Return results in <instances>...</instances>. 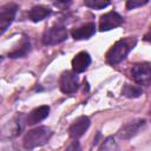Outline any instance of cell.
Here are the masks:
<instances>
[{"mask_svg":"<svg viewBox=\"0 0 151 151\" xmlns=\"http://www.w3.org/2000/svg\"><path fill=\"white\" fill-rule=\"evenodd\" d=\"M117 150H118L117 144L114 143L113 138H111V137L106 138L105 142H103V144L99 149V151H117Z\"/></svg>","mask_w":151,"mask_h":151,"instance_id":"e0dca14e","label":"cell"},{"mask_svg":"<svg viewBox=\"0 0 151 151\" xmlns=\"http://www.w3.org/2000/svg\"><path fill=\"white\" fill-rule=\"evenodd\" d=\"M50 14H51V9L48 7L38 5V6H34V7L31 8V11L28 12V18L33 22H38V21H41V20L46 19Z\"/></svg>","mask_w":151,"mask_h":151,"instance_id":"5bb4252c","label":"cell"},{"mask_svg":"<svg viewBox=\"0 0 151 151\" xmlns=\"http://www.w3.org/2000/svg\"><path fill=\"white\" fill-rule=\"evenodd\" d=\"M59 86H60V90H61L63 93H66V94L74 93L78 90V86H79L77 76L71 71L63 72L61 76H60Z\"/></svg>","mask_w":151,"mask_h":151,"instance_id":"ba28073f","label":"cell"},{"mask_svg":"<svg viewBox=\"0 0 151 151\" xmlns=\"http://www.w3.org/2000/svg\"><path fill=\"white\" fill-rule=\"evenodd\" d=\"M131 77L132 79L140 86H149L151 81V66L149 63L134 64L131 67Z\"/></svg>","mask_w":151,"mask_h":151,"instance_id":"277c9868","label":"cell"},{"mask_svg":"<svg viewBox=\"0 0 151 151\" xmlns=\"http://www.w3.org/2000/svg\"><path fill=\"white\" fill-rule=\"evenodd\" d=\"M91 64V57L87 52L83 51L79 52L73 59H72V68L76 73H81L87 70V67Z\"/></svg>","mask_w":151,"mask_h":151,"instance_id":"30bf717a","label":"cell"},{"mask_svg":"<svg viewBox=\"0 0 151 151\" xmlns=\"http://www.w3.org/2000/svg\"><path fill=\"white\" fill-rule=\"evenodd\" d=\"M67 29L65 26L63 25H54L50 28H47L45 32H44V35H42V42L45 45H57V44H60L63 41H65L67 39Z\"/></svg>","mask_w":151,"mask_h":151,"instance_id":"3957f363","label":"cell"},{"mask_svg":"<svg viewBox=\"0 0 151 151\" xmlns=\"http://www.w3.org/2000/svg\"><path fill=\"white\" fill-rule=\"evenodd\" d=\"M96 32V26L93 22H87L83 26H79L77 28H73L71 31V34L74 40H85L90 39Z\"/></svg>","mask_w":151,"mask_h":151,"instance_id":"8fae6325","label":"cell"},{"mask_svg":"<svg viewBox=\"0 0 151 151\" xmlns=\"http://www.w3.org/2000/svg\"><path fill=\"white\" fill-rule=\"evenodd\" d=\"M137 40L136 38H125L122 40H118L107 52L106 54V61L110 65H117L119 63H122L127 54L130 53V51L134 47Z\"/></svg>","mask_w":151,"mask_h":151,"instance_id":"6da1fadb","label":"cell"},{"mask_svg":"<svg viewBox=\"0 0 151 151\" xmlns=\"http://www.w3.org/2000/svg\"><path fill=\"white\" fill-rule=\"evenodd\" d=\"M85 6L94 9H103L110 5V1H104V0H86L84 1Z\"/></svg>","mask_w":151,"mask_h":151,"instance_id":"2e32d148","label":"cell"},{"mask_svg":"<svg viewBox=\"0 0 151 151\" xmlns=\"http://www.w3.org/2000/svg\"><path fill=\"white\" fill-rule=\"evenodd\" d=\"M123 22H124L123 17L120 14H118L117 12L111 11V12H107V13H105V14H103L100 17V20H99V29L101 32L110 31L112 28H116V27L120 26Z\"/></svg>","mask_w":151,"mask_h":151,"instance_id":"52a82bcc","label":"cell"},{"mask_svg":"<svg viewBox=\"0 0 151 151\" xmlns=\"http://www.w3.org/2000/svg\"><path fill=\"white\" fill-rule=\"evenodd\" d=\"M143 93V88L139 85H131V84H125L123 87V94L127 98H138Z\"/></svg>","mask_w":151,"mask_h":151,"instance_id":"9a60e30c","label":"cell"},{"mask_svg":"<svg viewBox=\"0 0 151 151\" xmlns=\"http://www.w3.org/2000/svg\"><path fill=\"white\" fill-rule=\"evenodd\" d=\"M65 151H80V145H79V143H78L77 140H74V142H72V143L66 147Z\"/></svg>","mask_w":151,"mask_h":151,"instance_id":"d6986e66","label":"cell"},{"mask_svg":"<svg viewBox=\"0 0 151 151\" xmlns=\"http://www.w3.org/2000/svg\"><path fill=\"white\" fill-rule=\"evenodd\" d=\"M149 2V0H129L126 2V8L127 9H134L137 7H142L144 5H146Z\"/></svg>","mask_w":151,"mask_h":151,"instance_id":"ac0fdd59","label":"cell"},{"mask_svg":"<svg viewBox=\"0 0 151 151\" xmlns=\"http://www.w3.org/2000/svg\"><path fill=\"white\" fill-rule=\"evenodd\" d=\"M17 12L18 5L14 2H8L0 6V34H2L13 22Z\"/></svg>","mask_w":151,"mask_h":151,"instance_id":"5b68a950","label":"cell"},{"mask_svg":"<svg viewBox=\"0 0 151 151\" xmlns=\"http://www.w3.org/2000/svg\"><path fill=\"white\" fill-rule=\"evenodd\" d=\"M31 52V42L27 37H22V39L19 41L18 46H15L9 53L8 57L11 58H24Z\"/></svg>","mask_w":151,"mask_h":151,"instance_id":"4fadbf2b","label":"cell"},{"mask_svg":"<svg viewBox=\"0 0 151 151\" xmlns=\"http://www.w3.org/2000/svg\"><path fill=\"white\" fill-rule=\"evenodd\" d=\"M53 132L47 126H39L28 131L22 140V146L25 150H33L38 146L46 144L52 137Z\"/></svg>","mask_w":151,"mask_h":151,"instance_id":"7a4b0ae2","label":"cell"},{"mask_svg":"<svg viewBox=\"0 0 151 151\" xmlns=\"http://www.w3.org/2000/svg\"><path fill=\"white\" fill-rule=\"evenodd\" d=\"M90 126V118L86 117V116H81V117H78L73 123L72 125L70 126L68 129V132H70V136L74 139H78L79 137H81L88 129Z\"/></svg>","mask_w":151,"mask_h":151,"instance_id":"9c48e42d","label":"cell"},{"mask_svg":"<svg viewBox=\"0 0 151 151\" xmlns=\"http://www.w3.org/2000/svg\"><path fill=\"white\" fill-rule=\"evenodd\" d=\"M145 124H146L145 119H134L132 122H129L118 130L117 136L120 139H125V140L130 139V138L134 137L145 126Z\"/></svg>","mask_w":151,"mask_h":151,"instance_id":"8992f818","label":"cell"},{"mask_svg":"<svg viewBox=\"0 0 151 151\" xmlns=\"http://www.w3.org/2000/svg\"><path fill=\"white\" fill-rule=\"evenodd\" d=\"M50 113V106L47 105H41L39 107H35L34 110H32L27 118H26V124L28 125H34L41 120H44Z\"/></svg>","mask_w":151,"mask_h":151,"instance_id":"7c38bea8","label":"cell"}]
</instances>
